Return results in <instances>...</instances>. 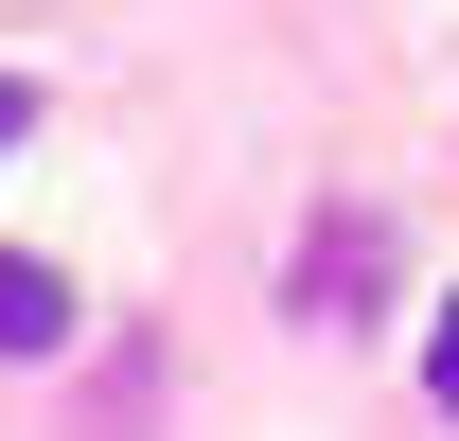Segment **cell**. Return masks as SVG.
Here are the masks:
<instances>
[{
	"mask_svg": "<svg viewBox=\"0 0 459 441\" xmlns=\"http://www.w3.org/2000/svg\"><path fill=\"white\" fill-rule=\"evenodd\" d=\"M18 142H36V89H0V160H18Z\"/></svg>",
	"mask_w": 459,
	"mask_h": 441,
	"instance_id": "cell-4",
	"label": "cell"
},
{
	"mask_svg": "<svg viewBox=\"0 0 459 441\" xmlns=\"http://www.w3.org/2000/svg\"><path fill=\"white\" fill-rule=\"evenodd\" d=\"M54 335H71V282L36 247H0V353H54Z\"/></svg>",
	"mask_w": 459,
	"mask_h": 441,
	"instance_id": "cell-2",
	"label": "cell"
},
{
	"mask_svg": "<svg viewBox=\"0 0 459 441\" xmlns=\"http://www.w3.org/2000/svg\"><path fill=\"white\" fill-rule=\"evenodd\" d=\"M283 300H300L318 335H353L371 300H389V212H318V229H300V282H283Z\"/></svg>",
	"mask_w": 459,
	"mask_h": 441,
	"instance_id": "cell-1",
	"label": "cell"
},
{
	"mask_svg": "<svg viewBox=\"0 0 459 441\" xmlns=\"http://www.w3.org/2000/svg\"><path fill=\"white\" fill-rule=\"evenodd\" d=\"M424 388H442V406H459V318H442V335H424Z\"/></svg>",
	"mask_w": 459,
	"mask_h": 441,
	"instance_id": "cell-3",
	"label": "cell"
}]
</instances>
